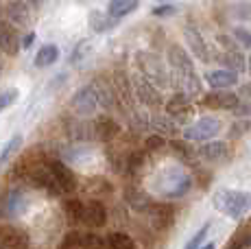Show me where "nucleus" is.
Wrapping results in <instances>:
<instances>
[{
	"label": "nucleus",
	"mask_w": 251,
	"mask_h": 249,
	"mask_svg": "<svg viewBox=\"0 0 251 249\" xmlns=\"http://www.w3.org/2000/svg\"><path fill=\"white\" fill-rule=\"evenodd\" d=\"M136 66H138L140 75L147 81H151L155 88H160V90L171 88V75H168L166 61H164L160 55H155V52H151V50H138Z\"/></svg>",
	"instance_id": "nucleus-1"
},
{
	"label": "nucleus",
	"mask_w": 251,
	"mask_h": 249,
	"mask_svg": "<svg viewBox=\"0 0 251 249\" xmlns=\"http://www.w3.org/2000/svg\"><path fill=\"white\" fill-rule=\"evenodd\" d=\"M214 208L225 217L240 221L251 210V193L247 190H221L214 195Z\"/></svg>",
	"instance_id": "nucleus-2"
},
{
	"label": "nucleus",
	"mask_w": 251,
	"mask_h": 249,
	"mask_svg": "<svg viewBox=\"0 0 251 249\" xmlns=\"http://www.w3.org/2000/svg\"><path fill=\"white\" fill-rule=\"evenodd\" d=\"M221 121L219 118H212V116H205V118H199L192 124H188L186 129L181 131L183 140L188 142H207V140H214L216 136L221 133Z\"/></svg>",
	"instance_id": "nucleus-3"
},
{
	"label": "nucleus",
	"mask_w": 251,
	"mask_h": 249,
	"mask_svg": "<svg viewBox=\"0 0 251 249\" xmlns=\"http://www.w3.org/2000/svg\"><path fill=\"white\" fill-rule=\"evenodd\" d=\"M46 169L50 171L52 179H55L57 188H59L61 195H72L76 188H79V181H76V175L72 173V169L66 164L59 157H50V160L44 162Z\"/></svg>",
	"instance_id": "nucleus-4"
},
{
	"label": "nucleus",
	"mask_w": 251,
	"mask_h": 249,
	"mask_svg": "<svg viewBox=\"0 0 251 249\" xmlns=\"http://www.w3.org/2000/svg\"><path fill=\"white\" fill-rule=\"evenodd\" d=\"M131 83H133V97H136L138 103H142L144 107H160L164 105V97L162 90L155 88L151 81H147L142 75H131Z\"/></svg>",
	"instance_id": "nucleus-5"
},
{
	"label": "nucleus",
	"mask_w": 251,
	"mask_h": 249,
	"mask_svg": "<svg viewBox=\"0 0 251 249\" xmlns=\"http://www.w3.org/2000/svg\"><path fill=\"white\" fill-rule=\"evenodd\" d=\"M112 85L116 90V97L123 103V107L127 109H133L136 105V97H133V83H131V75L127 73L125 68H116L114 75H112Z\"/></svg>",
	"instance_id": "nucleus-6"
},
{
	"label": "nucleus",
	"mask_w": 251,
	"mask_h": 249,
	"mask_svg": "<svg viewBox=\"0 0 251 249\" xmlns=\"http://www.w3.org/2000/svg\"><path fill=\"white\" fill-rule=\"evenodd\" d=\"M2 18L13 26H28L33 22V9L24 0H9L4 2Z\"/></svg>",
	"instance_id": "nucleus-7"
},
{
	"label": "nucleus",
	"mask_w": 251,
	"mask_h": 249,
	"mask_svg": "<svg viewBox=\"0 0 251 249\" xmlns=\"http://www.w3.org/2000/svg\"><path fill=\"white\" fill-rule=\"evenodd\" d=\"M164 109H166V114L177 124L183 123V121H188V118L192 116V112H195V109H192V105H190V94L179 92V90H177V92L173 94L166 103H164Z\"/></svg>",
	"instance_id": "nucleus-8"
},
{
	"label": "nucleus",
	"mask_w": 251,
	"mask_h": 249,
	"mask_svg": "<svg viewBox=\"0 0 251 249\" xmlns=\"http://www.w3.org/2000/svg\"><path fill=\"white\" fill-rule=\"evenodd\" d=\"M31 238L22 227H16L11 223L0 225V249H28Z\"/></svg>",
	"instance_id": "nucleus-9"
},
{
	"label": "nucleus",
	"mask_w": 251,
	"mask_h": 249,
	"mask_svg": "<svg viewBox=\"0 0 251 249\" xmlns=\"http://www.w3.org/2000/svg\"><path fill=\"white\" fill-rule=\"evenodd\" d=\"M92 88H94L96 99H99V105L103 109H107V112H116V109H120V112H127V109L123 107V103L118 100V97H116V90H114L112 81L107 83L103 76H96L94 83H92Z\"/></svg>",
	"instance_id": "nucleus-10"
},
{
	"label": "nucleus",
	"mask_w": 251,
	"mask_h": 249,
	"mask_svg": "<svg viewBox=\"0 0 251 249\" xmlns=\"http://www.w3.org/2000/svg\"><path fill=\"white\" fill-rule=\"evenodd\" d=\"M72 109H75L76 116H92L99 109V99H96V92L92 85H83L75 92V97L70 100Z\"/></svg>",
	"instance_id": "nucleus-11"
},
{
	"label": "nucleus",
	"mask_w": 251,
	"mask_h": 249,
	"mask_svg": "<svg viewBox=\"0 0 251 249\" xmlns=\"http://www.w3.org/2000/svg\"><path fill=\"white\" fill-rule=\"evenodd\" d=\"M24 177H26V181L28 184H33L35 188H42V190H46V193H50V195H61L59 188H57V184H55V179H52L50 171L46 169L44 162H42V164L28 166Z\"/></svg>",
	"instance_id": "nucleus-12"
},
{
	"label": "nucleus",
	"mask_w": 251,
	"mask_h": 249,
	"mask_svg": "<svg viewBox=\"0 0 251 249\" xmlns=\"http://www.w3.org/2000/svg\"><path fill=\"white\" fill-rule=\"evenodd\" d=\"M90 131L92 138L99 142H112L118 138L120 133V124L116 123L114 116H99L90 123Z\"/></svg>",
	"instance_id": "nucleus-13"
},
{
	"label": "nucleus",
	"mask_w": 251,
	"mask_h": 249,
	"mask_svg": "<svg viewBox=\"0 0 251 249\" xmlns=\"http://www.w3.org/2000/svg\"><path fill=\"white\" fill-rule=\"evenodd\" d=\"M201 103L210 109H227V112H231L240 103V97L231 90H212V92L203 94Z\"/></svg>",
	"instance_id": "nucleus-14"
},
{
	"label": "nucleus",
	"mask_w": 251,
	"mask_h": 249,
	"mask_svg": "<svg viewBox=\"0 0 251 249\" xmlns=\"http://www.w3.org/2000/svg\"><path fill=\"white\" fill-rule=\"evenodd\" d=\"M83 225H88V227H103V225H107V208H105V203L100 199H88L83 201Z\"/></svg>",
	"instance_id": "nucleus-15"
},
{
	"label": "nucleus",
	"mask_w": 251,
	"mask_h": 249,
	"mask_svg": "<svg viewBox=\"0 0 251 249\" xmlns=\"http://www.w3.org/2000/svg\"><path fill=\"white\" fill-rule=\"evenodd\" d=\"M166 61L175 73H195V61H192V57L188 55V50L179 44H168Z\"/></svg>",
	"instance_id": "nucleus-16"
},
{
	"label": "nucleus",
	"mask_w": 251,
	"mask_h": 249,
	"mask_svg": "<svg viewBox=\"0 0 251 249\" xmlns=\"http://www.w3.org/2000/svg\"><path fill=\"white\" fill-rule=\"evenodd\" d=\"M197 155L205 162L212 164H221V162H229L231 160V151L225 142H216V140H207L201 142V149L197 151Z\"/></svg>",
	"instance_id": "nucleus-17"
},
{
	"label": "nucleus",
	"mask_w": 251,
	"mask_h": 249,
	"mask_svg": "<svg viewBox=\"0 0 251 249\" xmlns=\"http://www.w3.org/2000/svg\"><path fill=\"white\" fill-rule=\"evenodd\" d=\"M149 129H153L162 138H177L181 133V127L168 114H151L149 116Z\"/></svg>",
	"instance_id": "nucleus-18"
},
{
	"label": "nucleus",
	"mask_w": 251,
	"mask_h": 249,
	"mask_svg": "<svg viewBox=\"0 0 251 249\" xmlns=\"http://www.w3.org/2000/svg\"><path fill=\"white\" fill-rule=\"evenodd\" d=\"M20 35H18V28L11 26L4 18H0V50L7 52V55H18L20 52Z\"/></svg>",
	"instance_id": "nucleus-19"
},
{
	"label": "nucleus",
	"mask_w": 251,
	"mask_h": 249,
	"mask_svg": "<svg viewBox=\"0 0 251 249\" xmlns=\"http://www.w3.org/2000/svg\"><path fill=\"white\" fill-rule=\"evenodd\" d=\"M183 35H186V44L188 49L192 50V55L201 61H210V50H207V44L203 40V33L197 26H186L183 28Z\"/></svg>",
	"instance_id": "nucleus-20"
},
{
	"label": "nucleus",
	"mask_w": 251,
	"mask_h": 249,
	"mask_svg": "<svg viewBox=\"0 0 251 249\" xmlns=\"http://www.w3.org/2000/svg\"><path fill=\"white\" fill-rule=\"evenodd\" d=\"M147 214L151 217L153 227H157V229H166L168 225L173 223L175 210H173V205H168V203H157V201H153V203L149 205Z\"/></svg>",
	"instance_id": "nucleus-21"
},
{
	"label": "nucleus",
	"mask_w": 251,
	"mask_h": 249,
	"mask_svg": "<svg viewBox=\"0 0 251 249\" xmlns=\"http://www.w3.org/2000/svg\"><path fill=\"white\" fill-rule=\"evenodd\" d=\"M205 81L212 90H229L238 83V75L231 73V70L219 68V70H212V73L205 75Z\"/></svg>",
	"instance_id": "nucleus-22"
},
{
	"label": "nucleus",
	"mask_w": 251,
	"mask_h": 249,
	"mask_svg": "<svg viewBox=\"0 0 251 249\" xmlns=\"http://www.w3.org/2000/svg\"><path fill=\"white\" fill-rule=\"evenodd\" d=\"M125 201H127L136 212H147L149 205L153 203V199L149 197L142 188H138V186H127V188H125Z\"/></svg>",
	"instance_id": "nucleus-23"
},
{
	"label": "nucleus",
	"mask_w": 251,
	"mask_h": 249,
	"mask_svg": "<svg viewBox=\"0 0 251 249\" xmlns=\"http://www.w3.org/2000/svg\"><path fill=\"white\" fill-rule=\"evenodd\" d=\"M219 61L223 64L225 70H231V73H236V75L247 70V57L240 52V49L238 50H223V55L219 57Z\"/></svg>",
	"instance_id": "nucleus-24"
},
{
	"label": "nucleus",
	"mask_w": 251,
	"mask_h": 249,
	"mask_svg": "<svg viewBox=\"0 0 251 249\" xmlns=\"http://www.w3.org/2000/svg\"><path fill=\"white\" fill-rule=\"evenodd\" d=\"M138 7H140V0H109L107 13L114 18V20H120V18L133 13Z\"/></svg>",
	"instance_id": "nucleus-25"
},
{
	"label": "nucleus",
	"mask_w": 251,
	"mask_h": 249,
	"mask_svg": "<svg viewBox=\"0 0 251 249\" xmlns=\"http://www.w3.org/2000/svg\"><path fill=\"white\" fill-rule=\"evenodd\" d=\"M64 212L70 225H79L83 223V201L76 197H68L64 199Z\"/></svg>",
	"instance_id": "nucleus-26"
},
{
	"label": "nucleus",
	"mask_w": 251,
	"mask_h": 249,
	"mask_svg": "<svg viewBox=\"0 0 251 249\" xmlns=\"http://www.w3.org/2000/svg\"><path fill=\"white\" fill-rule=\"evenodd\" d=\"M116 22L118 20H114L109 13H103V11H92L90 13V26H92V31H96V33L112 31V28L116 26Z\"/></svg>",
	"instance_id": "nucleus-27"
},
{
	"label": "nucleus",
	"mask_w": 251,
	"mask_h": 249,
	"mask_svg": "<svg viewBox=\"0 0 251 249\" xmlns=\"http://www.w3.org/2000/svg\"><path fill=\"white\" fill-rule=\"evenodd\" d=\"M105 247L107 249H138L133 238L125 232H109L105 238Z\"/></svg>",
	"instance_id": "nucleus-28"
},
{
	"label": "nucleus",
	"mask_w": 251,
	"mask_h": 249,
	"mask_svg": "<svg viewBox=\"0 0 251 249\" xmlns=\"http://www.w3.org/2000/svg\"><path fill=\"white\" fill-rule=\"evenodd\" d=\"M59 59V49L55 44H44L35 55V66L37 68H48Z\"/></svg>",
	"instance_id": "nucleus-29"
},
{
	"label": "nucleus",
	"mask_w": 251,
	"mask_h": 249,
	"mask_svg": "<svg viewBox=\"0 0 251 249\" xmlns=\"http://www.w3.org/2000/svg\"><path fill=\"white\" fill-rule=\"evenodd\" d=\"M4 205H7V212L11 214V217H16V214H20L22 210L26 208V201H24V195L20 190H13L7 197V201H4Z\"/></svg>",
	"instance_id": "nucleus-30"
},
{
	"label": "nucleus",
	"mask_w": 251,
	"mask_h": 249,
	"mask_svg": "<svg viewBox=\"0 0 251 249\" xmlns=\"http://www.w3.org/2000/svg\"><path fill=\"white\" fill-rule=\"evenodd\" d=\"M168 145H171V149L175 151L183 162H186V160H192V157H195V151H192V147H190V142H188V140H179V138H171V142H168Z\"/></svg>",
	"instance_id": "nucleus-31"
},
{
	"label": "nucleus",
	"mask_w": 251,
	"mask_h": 249,
	"mask_svg": "<svg viewBox=\"0 0 251 249\" xmlns=\"http://www.w3.org/2000/svg\"><path fill=\"white\" fill-rule=\"evenodd\" d=\"M20 147H22V136H20V133H16V136H13L11 140H9L7 145L2 147V151H0V169H2V166H4V162H7L9 157L13 155V153H16L18 149H20Z\"/></svg>",
	"instance_id": "nucleus-32"
},
{
	"label": "nucleus",
	"mask_w": 251,
	"mask_h": 249,
	"mask_svg": "<svg viewBox=\"0 0 251 249\" xmlns=\"http://www.w3.org/2000/svg\"><path fill=\"white\" fill-rule=\"evenodd\" d=\"M125 166H127L125 171H129V173H133V175L140 173L144 166V151H131L127 155V160H125Z\"/></svg>",
	"instance_id": "nucleus-33"
},
{
	"label": "nucleus",
	"mask_w": 251,
	"mask_h": 249,
	"mask_svg": "<svg viewBox=\"0 0 251 249\" xmlns=\"http://www.w3.org/2000/svg\"><path fill=\"white\" fill-rule=\"evenodd\" d=\"M79 247H90V249H100L105 247V241L96 234H79Z\"/></svg>",
	"instance_id": "nucleus-34"
},
{
	"label": "nucleus",
	"mask_w": 251,
	"mask_h": 249,
	"mask_svg": "<svg viewBox=\"0 0 251 249\" xmlns=\"http://www.w3.org/2000/svg\"><path fill=\"white\" fill-rule=\"evenodd\" d=\"M166 147V138H162V136H157V133H153V136H149L147 140H144V151L147 153H155V151H160Z\"/></svg>",
	"instance_id": "nucleus-35"
},
{
	"label": "nucleus",
	"mask_w": 251,
	"mask_h": 249,
	"mask_svg": "<svg viewBox=\"0 0 251 249\" xmlns=\"http://www.w3.org/2000/svg\"><path fill=\"white\" fill-rule=\"evenodd\" d=\"M249 129H251V121H247V118H238V121L231 124L229 136L231 138H243V136H247Z\"/></svg>",
	"instance_id": "nucleus-36"
},
{
	"label": "nucleus",
	"mask_w": 251,
	"mask_h": 249,
	"mask_svg": "<svg viewBox=\"0 0 251 249\" xmlns=\"http://www.w3.org/2000/svg\"><path fill=\"white\" fill-rule=\"evenodd\" d=\"M207 232H210V223H205V225H203V227H201V229H199V232H197V234H195V236H192V238H190V241H188V245H186V247H183V249H199V247H201V243H203V241H205Z\"/></svg>",
	"instance_id": "nucleus-37"
},
{
	"label": "nucleus",
	"mask_w": 251,
	"mask_h": 249,
	"mask_svg": "<svg viewBox=\"0 0 251 249\" xmlns=\"http://www.w3.org/2000/svg\"><path fill=\"white\" fill-rule=\"evenodd\" d=\"M16 100H18V90H16V88H11V90H7V92H2V94H0V112H4L7 107H11Z\"/></svg>",
	"instance_id": "nucleus-38"
},
{
	"label": "nucleus",
	"mask_w": 251,
	"mask_h": 249,
	"mask_svg": "<svg viewBox=\"0 0 251 249\" xmlns=\"http://www.w3.org/2000/svg\"><path fill=\"white\" fill-rule=\"evenodd\" d=\"M231 112H234L236 118H249L251 116V100H243V99H240V103L236 105Z\"/></svg>",
	"instance_id": "nucleus-39"
},
{
	"label": "nucleus",
	"mask_w": 251,
	"mask_h": 249,
	"mask_svg": "<svg viewBox=\"0 0 251 249\" xmlns=\"http://www.w3.org/2000/svg\"><path fill=\"white\" fill-rule=\"evenodd\" d=\"M216 42H219V46L223 50H238V42H236L234 35H219Z\"/></svg>",
	"instance_id": "nucleus-40"
},
{
	"label": "nucleus",
	"mask_w": 251,
	"mask_h": 249,
	"mask_svg": "<svg viewBox=\"0 0 251 249\" xmlns=\"http://www.w3.org/2000/svg\"><path fill=\"white\" fill-rule=\"evenodd\" d=\"M234 37H236V42H238V44L245 46V49H251V31H247V28H243V26H238L234 31Z\"/></svg>",
	"instance_id": "nucleus-41"
},
{
	"label": "nucleus",
	"mask_w": 251,
	"mask_h": 249,
	"mask_svg": "<svg viewBox=\"0 0 251 249\" xmlns=\"http://www.w3.org/2000/svg\"><path fill=\"white\" fill-rule=\"evenodd\" d=\"M234 16L238 20H251V2H238L234 7Z\"/></svg>",
	"instance_id": "nucleus-42"
},
{
	"label": "nucleus",
	"mask_w": 251,
	"mask_h": 249,
	"mask_svg": "<svg viewBox=\"0 0 251 249\" xmlns=\"http://www.w3.org/2000/svg\"><path fill=\"white\" fill-rule=\"evenodd\" d=\"M177 13V7L175 4H162V7H155L153 9V16H175Z\"/></svg>",
	"instance_id": "nucleus-43"
},
{
	"label": "nucleus",
	"mask_w": 251,
	"mask_h": 249,
	"mask_svg": "<svg viewBox=\"0 0 251 249\" xmlns=\"http://www.w3.org/2000/svg\"><path fill=\"white\" fill-rule=\"evenodd\" d=\"M33 42H35V33H28L26 37H22V40H20V46H22V49H31Z\"/></svg>",
	"instance_id": "nucleus-44"
},
{
	"label": "nucleus",
	"mask_w": 251,
	"mask_h": 249,
	"mask_svg": "<svg viewBox=\"0 0 251 249\" xmlns=\"http://www.w3.org/2000/svg\"><path fill=\"white\" fill-rule=\"evenodd\" d=\"M238 97L240 99H243V97H251V83H247V85H240V88H238Z\"/></svg>",
	"instance_id": "nucleus-45"
},
{
	"label": "nucleus",
	"mask_w": 251,
	"mask_h": 249,
	"mask_svg": "<svg viewBox=\"0 0 251 249\" xmlns=\"http://www.w3.org/2000/svg\"><path fill=\"white\" fill-rule=\"evenodd\" d=\"M199 249H216V247H214V243H207L205 247H199Z\"/></svg>",
	"instance_id": "nucleus-46"
},
{
	"label": "nucleus",
	"mask_w": 251,
	"mask_h": 249,
	"mask_svg": "<svg viewBox=\"0 0 251 249\" xmlns=\"http://www.w3.org/2000/svg\"><path fill=\"white\" fill-rule=\"evenodd\" d=\"M247 73L251 75V57H247Z\"/></svg>",
	"instance_id": "nucleus-47"
},
{
	"label": "nucleus",
	"mask_w": 251,
	"mask_h": 249,
	"mask_svg": "<svg viewBox=\"0 0 251 249\" xmlns=\"http://www.w3.org/2000/svg\"><path fill=\"white\" fill-rule=\"evenodd\" d=\"M0 2H9V0H0Z\"/></svg>",
	"instance_id": "nucleus-48"
}]
</instances>
